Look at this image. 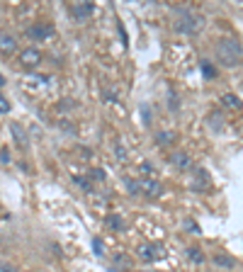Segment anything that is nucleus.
<instances>
[{"label": "nucleus", "mask_w": 243, "mask_h": 272, "mask_svg": "<svg viewBox=\"0 0 243 272\" xmlns=\"http://www.w3.org/2000/svg\"><path fill=\"white\" fill-rule=\"evenodd\" d=\"M204 24V20L195 15L192 10H177L175 12V29L183 34H195L199 32V27Z\"/></svg>", "instance_id": "nucleus-2"}, {"label": "nucleus", "mask_w": 243, "mask_h": 272, "mask_svg": "<svg viewBox=\"0 0 243 272\" xmlns=\"http://www.w3.org/2000/svg\"><path fill=\"white\" fill-rule=\"evenodd\" d=\"M8 112H10V100L0 93V114H8Z\"/></svg>", "instance_id": "nucleus-16"}, {"label": "nucleus", "mask_w": 243, "mask_h": 272, "mask_svg": "<svg viewBox=\"0 0 243 272\" xmlns=\"http://www.w3.org/2000/svg\"><path fill=\"white\" fill-rule=\"evenodd\" d=\"M107 226H110V229H122L124 224H122L119 217H107Z\"/></svg>", "instance_id": "nucleus-19"}, {"label": "nucleus", "mask_w": 243, "mask_h": 272, "mask_svg": "<svg viewBox=\"0 0 243 272\" xmlns=\"http://www.w3.org/2000/svg\"><path fill=\"white\" fill-rule=\"evenodd\" d=\"M214 262H217V265H221V267H233V265H236V260L226 258V255H217V258H214Z\"/></svg>", "instance_id": "nucleus-13"}, {"label": "nucleus", "mask_w": 243, "mask_h": 272, "mask_svg": "<svg viewBox=\"0 0 243 272\" xmlns=\"http://www.w3.org/2000/svg\"><path fill=\"white\" fill-rule=\"evenodd\" d=\"M93 10H95L93 3H73V5H68V12H71L78 22H85L90 15H93Z\"/></svg>", "instance_id": "nucleus-6"}, {"label": "nucleus", "mask_w": 243, "mask_h": 272, "mask_svg": "<svg viewBox=\"0 0 243 272\" xmlns=\"http://www.w3.org/2000/svg\"><path fill=\"white\" fill-rule=\"evenodd\" d=\"M136 255H139V260H144V262H156L158 258H163V255H166V251H163V246L144 243V246H139V248H136Z\"/></svg>", "instance_id": "nucleus-3"}, {"label": "nucleus", "mask_w": 243, "mask_h": 272, "mask_svg": "<svg viewBox=\"0 0 243 272\" xmlns=\"http://www.w3.org/2000/svg\"><path fill=\"white\" fill-rule=\"evenodd\" d=\"M190 260H192V262H202V260H204V258H202V251H199V248H190Z\"/></svg>", "instance_id": "nucleus-18"}, {"label": "nucleus", "mask_w": 243, "mask_h": 272, "mask_svg": "<svg viewBox=\"0 0 243 272\" xmlns=\"http://www.w3.org/2000/svg\"><path fill=\"white\" fill-rule=\"evenodd\" d=\"M202 73H204V78L214 80V78H217V68L211 66V61H202Z\"/></svg>", "instance_id": "nucleus-12"}, {"label": "nucleus", "mask_w": 243, "mask_h": 272, "mask_svg": "<svg viewBox=\"0 0 243 272\" xmlns=\"http://www.w3.org/2000/svg\"><path fill=\"white\" fill-rule=\"evenodd\" d=\"M10 131H12V136H15V143H17L20 148H27V139H29V136H27V131H24L17 122H12L10 124Z\"/></svg>", "instance_id": "nucleus-9"}, {"label": "nucleus", "mask_w": 243, "mask_h": 272, "mask_svg": "<svg viewBox=\"0 0 243 272\" xmlns=\"http://www.w3.org/2000/svg\"><path fill=\"white\" fill-rule=\"evenodd\" d=\"M5 85V76H3V73H0V87Z\"/></svg>", "instance_id": "nucleus-23"}, {"label": "nucleus", "mask_w": 243, "mask_h": 272, "mask_svg": "<svg viewBox=\"0 0 243 272\" xmlns=\"http://www.w3.org/2000/svg\"><path fill=\"white\" fill-rule=\"evenodd\" d=\"M195 175H197V185L195 187H202V185H207V183H209V180H207V177H209L207 170H195Z\"/></svg>", "instance_id": "nucleus-15"}, {"label": "nucleus", "mask_w": 243, "mask_h": 272, "mask_svg": "<svg viewBox=\"0 0 243 272\" xmlns=\"http://www.w3.org/2000/svg\"><path fill=\"white\" fill-rule=\"evenodd\" d=\"M217 56L224 66H238L243 61V46L233 37H224L217 44Z\"/></svg>", "instance_id": "nucleus-1"}, {"label": "nucleus", "mask_w": 243, "mask_h": 272, "mask_svg": "<svg viewBox=\"0 0 243 272\" xmlns=\"http://www.w3.org/2000/svg\"><path fill=\"white\" fill-rule=\"evenodd\" d=\"M15 51H17V39L12 34H0V54L12 56Z\"/></svg>", "instance_id": "nucleus-8"}, {"label": "nucleus", "mask_w": 243, "mask_h": 272, "mask_svg": "<svg viewBox=\"0 0 243 272\" xmlns=\"http://www.w3.org/2000/svg\"><path fill=\"white\" fill-rule=\"evenodd\" d=\"M173 136H175L173 131H161V134H158V143H161V146H168V143L173 141Z\"/></svg>", "instance_id": "nucleus-14"}, {"label": "nucleus", "mask_w": 243, "mask_h": 272, "mask_svg": "<svg viewBox=\"0 0 243 272\" xmlns=\"http://www.w3.org/2000/svg\"><path fill=\"white\" fill-rule=\"evenodd\" d=\"M173 163H175L180 170H190V168H192V161H190L188 153H175V156H173Z\"/></svg>", "instance_id": "nucleus-10"}, {"label": "nucleus", "mask_w": 243, "mask_h": 272, "mask_svg": "<svg viewBox=\"0 0 243 272\" xmlns=\"http://www.w3.org/2000/svg\"><path fill=\"white\" fill-rule=\"evenodd\" d=\"M0 272H17V267L12 265V262H5V260H0Z\"/></svg>", "instance_id": "nucleus-20"}, {"label": "nucleus", "mask_w": 243, "mask_h": 272, "mask_svg": "<svg viewBox=\"0 0 243 272\" xmlns=\"http://www.w3.org/2000/svg\"><path fill=\"white\" fill-rule=\"evenodd\" d=\"M221 102H224L226 107H231V109H241L243 107V102L236 98V95H231V93H229V95H224V98H221Z\"/></svg>", "instance_id": "nucleus-11"}, {"label": "nucleus", "mask_w": 243, "mask_h": 272, "mask_svg": "<svg viewBox=\"0 0 243 272\" xmlns=\"http://www.w3.org/2000/svg\"><path fill=\"white\" fill-rule=\"evenodd\" d=\"M93 251L98 253V255H105V248H102V240H100V238L93 240Z\"/></svg>", "instance_id": "nucleus-21"}, {"label": "nucleus", "mask_w": 243, "mask_h": 272, "mask_svg": "<svg viewBox=\"0 0 243 272\" xmlns=\"http://www.w3.org/2000/svg\"><path fill=\"white\" fill-rule=\"evenodd\" d=\"M20 64L24 68H37V66L42 64V51L39 49H24V51H20Z\"/></svg>", "instance_id": "nucleus-7"}, {"label": "nucleus", "mask_w": 243, "mask_h": 272, "mask_svg": "<svg viewBox=\"0 0 243 272\" xmlns=\"http://www.w3.org/2000/svg\"><path fill=\"white\" fill-rule=\"evenodd\" d=\"M139 192L146 197H151V199H156V197L163 195V185L156 180V177H141V183H139Z\"/></svg>", "instance_id": "nucleus-5"}, {"label": "nucleus", "mask_w": 243, "mask_h": 272, "mask_svg": "<svg viewBox=\"0 0 243 272\" xmlns=\"http://www.w3.org/2000/svg\"><path fill=\"white\" fill-rule=\"evenodd\" d=\"M124 185H127V190H129L134 197L141 195V192H139V183H134V180H124Z\"/></svg>", "instance_id": "nucleus-17"}, {"label": "nucleus", "mask_w": 243, "mask_h": 272, "mask_svg": "<svg viewBox=\"0 0 243 272\" xmlns=\"http://www.w3.org/2000/svg\"><path fill=\"white\" fill-rule=\"evenodd\" d=\"M93 177H95L98 183H102V180H105V170H102V168H95V170H93Z\"/></svg>", "instance_id": "nucleus-22"}, {"label": "nucleus", "mask_w": 243, "mask_h": 272, "mask_svg": "<svg viewBox=\"0 0 243 272\" xmlns=\"http://www.w3.org/2000/svg\"><path fill=\"white\" fill-rule=\"evenodd\" d=\"M24 34H27L32 42H44V39H49V37L54 34V27L46 24V22H34L32 27H27V32Z\"/></svg>", "instance_id": "nucleus-4"}]
</instances>
